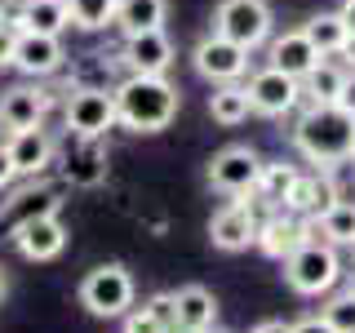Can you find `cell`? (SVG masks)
Returning <instances> with one entry per match:
<instances>
[{
  "instance_id": "cell-17",
  "label": "cell",
  "mask_w": 355,
  "mask_h": 333,
  "mask_svg": "<svg viewBox=\"0 0 355 333\" xmlns=\"http://www.w3.org/2000/svg\"><path fill=\"white\" fill-rule=\"evenodd\" d=\"M62 40L58 36H40V31H18V49H14V67L22 76H53L62 67Z\"/></svg>"
},
{
  "instance_id": "cell-26",
  "label": "cell",
  "mask_w": 355,
  "mask_h": 333,
  "mask_svg": "<svg viewBox=\"0 0 355 333\" xmlns=\"http://www.w3.org/2000/svg\"><path fill=\"white\" fill-rule=\"evenodd\" d=\"M302 31H306V40L315 44L324 58L329 53H342V44H347V36H351V27L342 22V14H315Z\"/></svg>"
},
{
  "instance_id": "cell-33",
  "label": "cell",
  "mask_w": 355,
  "mask_h": 333,
  "mask_svg": "<svg viewBox=\"0 0 355 333\" xmlns=\"http://www.w3.org/2000/svg\"><path fill=\"white\" fill-rule=\"evenodd\" d=\"M338 107L347 111V116H355V67L347 71V80H342V94H338Z\"/></svg>"
},
{
  "instance_id": "cell-40",
  "label": "cell",
  "mask_w": 355,
  "mask_h": 333,
  "mask_svg": "<svg viewBox=\"0 0 355 333\" xmlns=\"http://www.w3.org/2000/svg\"><path fill=\"white\" fill-rule=\"evenodd\" d=\"M0 298H5V271H0Z\"/></svg>"
},
{
  "instance_id": "cell-24",
  "label": "cell",
  "mask_w": 355,
  "mask_h": 333,
  "mask_svg": "<svg viewBox=\"0 0 355 333\" xmlns=\"http://www.w3.org/2000/svg\"><path fill=\"white\" fill-rule=\"evenodd\" d=\"M342 80H347V71H342V67H333L329 58H320L302 76V98H311V103H338Z\"/></svg>"
},
{
  "instance_id": "cell-11",
  "label": "cell",
  "mask_w": 355,
  "mask_h": 333,
  "mask_svg": "<svg viewBox=\"0 0 355 333\" xmlns=\"http://www.w3.org/2000/svg\"><path fill=\"white\" fill-rule=\"evenodd\" d=\"M258 214H253V205H244V200H236V205H222L214 222H209V240L218 244L222 253H240L249 249L253 240H258Z\"/></svg>"
},
{
  "instance_id": "cell-16",
  "label": "cell",
  "mask_w": 355,
  "mask_h": 333,
  "mask_svg": "<svg viewBox=\"0 0 355 333\" xmlns=\"http://www.w3.org/2000/svg\"><path fill=\"white\" fill-rule=\"evenodd\" d=\"M173 58H178V49H173V40L164 36V27L142 31V36H125V62H129V71H138V76H164L173 67Z\"/></svg>"
},
{
  "instance_id": "cell-5",
  "label": "cell",
  "mask_w": 355,
  "mask_h": 333,
  "mask_svg": "<svg viewBox=\"0 0 355 333\" xmlns=\"http://www.w3.org/2000/svg\"><path fill=\"white\" fill-rule=\"evenodd\" d=\"M214 31L244 44V49L253 53L258 44L271 40V5H266V0H218Z\"/></svg>"
},
{
  "instance_id": "cell-22",
  "label": "cell",
  "mask_w": 355,
  "mask_h": 333,
  "mask_svg": "<svg viewBox=\"0 0 355 333\" xmlns=\"http://www.w3.org/2000/svg\"><path fill=\"white\" fill-rule=\"evenodd\" d=\"M18 31H40V36H62V27L71 22L67 0H22L18 9Z\"/></svg>"
},
{
  "instance_id": "cell-4",
  "label": "cell",
  "mask_w": 355,
  "mask_h": 333,
  "mask_svg": "<svg viewBox=\"0 0 355 333\" xmlns=\"http://www.w3.org/2000/svg\"><path fill=\"white\" fill-rule=\"evenodd\" d=\"M133 293H138L133 275L120 262H103L80 280V307L98 320H120L125 311H133Z\"/></svg>"
},
{
  "instance_id": "cell-34",
  "label": "cell",
  "mask_w": 355,
  "mask_h": 333,
  "mask_svg": "<svg viewBox=\"0 0 355 333\" xmlns=\"http://www.w3.org/2000/svg\"><path fill=\"white\" fill-rule=\"evenodd\" d=\"M14 178H18V169H14V160H9V147L0 142V191H5V187L14 182Z\"/></svg>"
},
{
  "instance_id": "cell-27",
  "label": "cell",
  "mask_w": 355,
  "mask_h": 333,
  "mask_svg": "<svg viewBox=\"0 0 355 333\" xmlns=\"http://www.w3.org/2000/svg\"><path fill=\"white\" fill-rule=\"evenodd\" d=\"M293 178H297V169H293V164H262V173H258V187H253V196H262V205L280 209V205H284V196H288V187H293Z\"/></svg>"
},
{
  "instance_id": "cell-18",
  "label": "cell",
  "mask_w": 355,
  "mask_h": 333,
  "mask_svg": "<svg viewBox=\"0 0 355 333\" xmlns=\"http://www.w3.org/2000/svg\"><path fill=\"white\" fill-rule=\"evenodd\" d=\"M9 160H14V169L22 178H36L53 164V138L44 133V125L36 129H22V133H9Z\"/></svg>"
},
{
  "instance_id": "cell-6",
  "label": "cell",
  "mask_w": 355,
  "mask_h": 333,
  "mask_svg": "<svg viewBox=\"0 0 355 333\" xmlns=\"http://www.w3.org/2000/svg\"><path fill=\"white\" fill-rule=\"evenodd\" d=\"M62 120L80 142H94L116 125V98H111L107 89H76V94L67 98Z\"/></svg>"
},
{
  "instance_id": "cell-29",
  "label": "cell",
  "mask_w": 355,
  "mask_h": 333,
  "mask_svg": "<svg viewBox=\"0 0 355 333\" xmlns=\"http://www.w3.org/2000/svg\"><path fill=\"white\" fill-rule=\"evenodd\" d=\"M320 316L329 320L333 333H355V293H333L324 307H320Z\"/></svg>"
},
{
  "instance_id": "cell-20",
  "label": "cell",
  "mask_w": 355,
  "mask_h": 333,
  "mask_svg": "<svg viewBox=\"0 0 355 333\" xmlns=\"http://www.w3.org/2000/svg\"><path fill=\"white\" fill-rule=\"evenodd\" d=\"M173 307H178V333H205L218 320V298L205 284H182L173 293Z\"/></svg>"
},
{
  "instance_id": "cell-38",
  "label": "cell",
  "mask_w": 355,
  "mask_h": 333,
  "mask_svg": "<svg viewBox=\"0 0 355 333\" xmlns=\"http://www.w3.org/2000/svg\"><path fill=\"white\" fill-rule=\"evenodd\" d=\"M342 58H347V62L355 67V31H351V36H347V44H342Z\"/></svg>"
},
{
  "instance_id": "cell-15",
  "label": "cell",
  "mask_w": 355,
  "mask_h": 333,
  "mask_svg": "<svg viewBox=\"0 0 355 333\" xmlns=\"http://www.w3.org/2000/svg\"><path fill=\"white\" fill-rule=\"evenodd\" d=\"M44 107H49V98H44L36 85L5 89V94H0V129L5 133L36 129V125H44Z\"/></svg>"
},
{
  "instance_id": "cell-37",
  "label": "cell",
  "mask_w": 355,
  "mask_h": 333,
  "mask_svg": "<svg viewBox=\"0 0 355 333\" xmlns=\"http://www.w3.org/2000/svg\"><path fill=\"white\" fill-rule=\"evenodd\" d=\"M338 14H342V22H347V27L355 31V0H342V9H338Z\"/></svg>"
},
{
  "instance_id": "cell-31",
  "label": "cell",
  "mask_w": 355,
  "mask_h": 333,
  "mask_svg": "<svg viewBox=\"0 0 355 333\" xmlns=\"http://www.w3.org/2000/svg\"><path fill=\"white\" fill-rule=\"evenodd\" d=\"M147 311H151V316L160 320V325L169 329V333H178V307H173V293H155L151 302H147Z\"/></svg>"
},
{
  "instance_id": "cell-1",
  "label": "cell",
  "mask_w": 355,
  "mask_h": 333,
  "mask_svg": "<svg viewBox=\"0 0 355 333\" xmlns=\"http://www.w3.org/2000/svg\"><path fill=\"white\" fill-rule=\"evenodd\" d=\"M293 147L320 169L355 160V116H347L338 103H311L293 125Z\"/></svg>"
},
{
  "instance_id": "cell-35",
  "label": "cell",
  "mask_w": 355,
  "mask_h": 333,
  "mask_svg": "<svg viewBox=\"0 0 355 333\" xmlns=\"http://www.w3.org/2000/svg\"><path fill=\"white\" fill-rule=\"evenodd\" d=\"M293 333H333V329H329L324 316H306V320H297V325H293Z\"/></svg>"
},
{
  "instance_id": "cell-12",
  "label": "cell",
  "mask_w": 355,
  "mask_h": 333,
  "mask_svg": "<svg viewBox=\"0 0 355 333\" xmlns=\"http://www.w3.org/2000/svg\"><path fill=\"white\" fill-rule=\"evenodd\" d=\"M14 249L27 262H53L67 249V227L58 222V214L36 218V222H22V227H14Z\"/></svg>"
},
{
  "instance_id": "cell-8",
  "label": "cell",
  "mask_w": 355,
  "mask_h": 333,
  "mask_svg": "<svg viewBox=\"0 0 355 333\" xmlns=\"http://www.w3.org/2000/svg\"><path fill=\"white\" fill-rule=\"evenodd\" d=\"M258 173H262V155L253 147H222L214 160H209V187L227 196H249L258 187Z\"/></svg>"
},
{
  "instance_id": "cell-7",
  "label": "cell",
  "mask_w": 355,
  "mask_h": 333,
  "mask_svg": "<svg viewBox=\"0 0 355 333\" xmlns=\"http://www.w3.org/2000/svg\"><path fill=\"white\" fill-rule=\"evenodd\" d=\"M191 62H196V71L205 76V80L231 85V80H240V76L249 71V49L236 44V40H227V36H218V31H209V36L191 49Z\"/></svg>"
},
{
  "instance_id": "cell-25",
  "label": "cell",
  "mask_w": 355,
  "mask_h": 333,
  "mask_svg": "<svg viewBox=\"0 0 355 333\" xmlns=\"http://www.w3.org/2000/svg\"><path fill=\"white\" fill-rule=\"evenodd\" d=\"M311 222H315V231H320L329 244H355V205H351V200L329 205L324 214H315Z\"/></svg>"
},
{
  "instance_id": "cell-42",
  "label": "cell",
  "mask_w": 355,
  "mask_h": 333,
  "mask_svg": "<svg viewBox=\"0 0 355 333\" xmlns=\"http://www.w3.org/2000/svg\"><path fill=\"white\" fill-rule=\"evenodd\" d=\"M351 249H355V244H351Z\"/></svg>"
},
{
  "instance_id": "cell-3",
  "label": "cell",
  "mask_w": 355,
  "mask_h": 333,
  "mask_svg": "<svg viewBox=\"0 0 355 333\" xmlns=\"http://www.w3.org/2000/svg\"><path fill=\"white\" fill-rule=\"evenodd\" d=\"M342 258H338V249L324 240H306V244H297L293 253L284 258V280L293 293H302V298H320V293H329L333 284L342 280Z\"/></svg>"
},
{
  "instance_id": "cell-39",
  "label": "cell",
  "mask_w": 355,
  "mask_h": 333,
  "mask_svg": "<svg viewBox=\"0 0 355 333\" xmlns=\"http://www.w3.org/2000/svg\"><path fill=\"white\" fill-rule=\"evenodd\" d=\"M347 293H355V271H351V275H347Z\"/></svg>"
},
{
  "instance_id": "cell-14",
  "label": "cell",
  "mask_w": 355,
  "mask_h": 333,
  "mask_svg": "<svg viewBox=\"0 0 355 333\" xmlns=\"http://www.w3.org/2000/svg\"><path fill=\"white\" fill-rule=\"evenodd\" d=\"M58 209H62L58 187L31 182V187H22V191H14L5 205H0V227H22V222H36V218L58 214Z\"/></svg>"
},
{
  "instance_id": "cell-36",
  "label": "cell",
  "mask_w": 355,
  "mask_h": 333,
  "mask_svg": "<svg viewBox=\"0 0 355 333\" xmlns=\"http://www.w3.org/2000/svg\"><path fill=\"white\" fill-rule=\"evenodd\" d=\"M249 333H293V325H284V320H262V325H253Z\"/></svg>"
},
{
  "instance_id": "cell-30",
  "label": "cell",
  "mask_w": 355,
  "mask_h": 333,
  "mask_svg": "<svg viewBox=\"0 0 355 333\" xmlns=\"http://www.w3.org/2000/svg\"><path fill=\"white\" fill-rule=\"evenodd\" d=\"M120 320H125V333H169V329H164L147 307H133V311H125Z\"/></svg>"
},
{
  "instance_id": "cell-32",
  "label": "cell",
  "mask_w": 355,
  "mask_h": 333,
  "mask_svg": "<svg viewBox=\"0 0 355 333\" xmlns=\"http://www.w3.org/2000/svg\"><path fill=\"white\" fill-rule=\"evenodd\" d=\"M14 49H18V27L0 22V67H14Z\"/></svg>"
},
{
  "instance_id": "cell-9",
  "label": "cell",
  "mask_w": 355,
  "mask_h": 333,
  "mask_svg": "<svg viewBox=\"0 0 355 333\" xmlns=\"http://www.w3.org/2000/svg\"><path fill=\"white\" fill-rule=\"evenodd\" d=\"M244 89H249L253 111H262V116H288V111L302 103V80H293V76L275 71V67H262V71H253Z\"/></svg>"
},
{
  "instance_id": "cell-23",
  "label": "cell",
  "mask_w": 355,
  "mask_h": 333,
  "mask_svg": "<svg viewBox=\"0 0 355 333\" xmlns=\"http://www.w3.org/2000/svg\"><path fill=\"white\" fill-rule=\"evenodd\" d=\"M249 111H253V103H249V89L244 85H218L214 94H209V116L218 120V125H227V129H236V125H244L249 120Z\"/></svg>"
},
{
  "instance_id": "cell-21",
  "label": "cell",
  "mask_w": 355,
  "mask_h": 333,
  "mask_svg": "<svg viewBox=\"0 0 355 333\" xmlns=\"http://www.w3.org/2000/svg\"><path fill=\"white\" fill-rule=\"evenodd\" d=\"M169 18V0H120L116 5V27L125 36H142V31H160Z\"/></svg>"
},
{
  "instance_id": "cell-13",
  "label": "cell",
  "mask_w": 355,
  "mask_h": 333,
  "mask_svg": "<svg viewBox=\"0 0 355 333\" xmlns=\"http://www.w3.org/2000/svg\"><path fill=\"white\" fill-rule=\"evenodd\" d=\"M338 182H333V173H297L293 178V187H288V196H284V214H297V218H315V214H324L329 205H338Z\"/></svg>"
},
{
  "instance_id": "cell-41",
  "label": "cell",
  "mask_w": 355,
  "mask_h": 333,
  "mask_svg": "<svg viewBox=\"0 0 355 333\" xmlns=\"http://www.w3.org/2000/svg\"><path fill=\"white\" fill-rule=\"evenodd\" d=\"M205 333H227V329H205Z\"/></svg>"
},
{
  "instance_id": "cell-10",
  "label": "cell",
  "mask_w": 355,
  "mask_h": 333,
  "mask_svg": "<svg viewBox=\"0 0 355 333\" xmlns=\"http://www.w3.org/2000/svg\"><path fill=\"white\" fill-rule=\"evenodd\" d=\"M311 231H315V222H311V218H297V214H284V209H275L266 222H258V240H253V244H258L266 258L284 262L288 253L297 249V244L315 240Z\"/></svg>"
},
{
  "instance_id": "cell-2",
  "label": "cell",
  "mask_w": 355,
  "mask_h": 333,
  "mask_svg": "<svg viewBox=\"0 0 355 333\" xmlns=\"http://www.w3.org/2000/svg\"><path fill=\"white\" fill-rule=\"evenodd\" d=\"M111 98H116V120L133 133H160L178 116V89L164 76L129 71L125 80L111 89Z\"/></svg>"
},
{
  "instance_id": "cell-28",
  "label": "cell",
  "mask_w": 355,
  "mask_h": 333,
  "mask_svg": "<svg viewBox=\"0 0 355 333\" xmlns=\"http://www.w3.org/2000/svg\"><path fill=\"white\" fill-rule=\"evenodd\" d=\"M116 5L120 0H67V14L80 31H103L116 22Z\"/></svg>"
},
{
  "instance_id": "cell-19",
  "label": "cell",
  "mask_w": 355,
  "mask_h": 333,
  "mask_svg": "<svg viewBox=\"0 0 355 333\" xmlns=\"http://www.w3.org/2000/svg\"><path fill=\"white\" fill-rule=\"evenodd\" d=\"M320 58H324V53H320L315 44L306 40L302 27H297V31H284V36L271 40V67H275V71H284V76H293V80H302V76H306Z\"/></svg>"
}]
</instances>
